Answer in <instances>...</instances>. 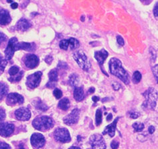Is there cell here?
Here are the masks:
<instances>
[{
	"label": "cell",
	"mask_w": 158,
	"mask_h": 149,
	"mask_svg": "<svg viewBox=\"0 0 158 149\" xmlns=\"http://www.w3.org/2000/svg\"><path fill=\"white\" fill-rule=\"evenodd\" d=\"M109 70L111 74L115 75L124 83L128 85L130 82L128 73L122 66L121 61L117 58H112L109 61Z\"/></svg>",
	"instance_id": "6da1fadb"
},
{
	"label": "cell",
	"mask_w": 158,
	"mask_h": 149,
	"mask_svg": "<svg viewBox=\"0 0 158 149\" xmlns=\"http://www.w3.org/2000/svg\"><path fill=\"white\" fill-rule=\"evenodd\" d=\"M32 125L35 129L39 131H46L53 127L54 121L48 116H42L35 117L32 121Z\"/></svg>",
	"instance_id": "7a4b0ae2"
},
{
	"label": "cell",
	"mask_w": 158,
	"mask_h": 149,
	"mask_svg": "<svg viewBox=\"0 0 158 149\" xmlns=\"http://www.w3.org/2000/svg\"><path fill=\"white\" fill-rule=\"evenodd\" d=\"M74 59L77 62L79 66L85 71H88L90 69L91 65H90V61L87 56L86 55L85 53L82 50H78V51L75 52L73 54Z\"/></svg>",
	"instance_id": "3957f363"
},
{
	"label": "cell",
	"mask_w": 158,
	"mask_h": 149,
	"mask_svg": "<svg viewBox=\"0 0 158 149\" xmlns=\"http://www.w3.org/2000/svg\"><path fill=\"white\" fill-rule=\"evenodd\" d=\"M54 136L55 140L62 143H67L71 141L70 133L66 128H56L54 132Z\"/></svg>",
	"instance_id": "277c9868"
},
{
	"label": "cell",
	"mask_w": 158,
	"mask_h": 149,
	"mask_svg": "<svg viewBox=\"0 0 158 149\" xmlns=\"http://www.w3.org/2000/svg\"><path fill=\"white\" fill-rule=\"evenodd\" d=\"M143 96L145 97V106H149L151 108H155L156 101L157 100V92L154 88H149L143 93Z\"/></svg>",
	"instance_id": "5b68a950"
},
{
	"label": "cell",
	"mask_w": 158,
	"mask_h": 149,
	"mask_svg": "<svg viewBox=\"0 0 158 149\" xmlns=\"http://www.w3.org/2000/svg\"><path fill=\"white\" fill-rule=\"evenodd\" d=\"M42 73L41 71H37L34 74H31L27 77L26 85L30 89H34L38 87L41 81V77Z\"/></svg>",
	"instance_id": "8992f818"
},
{
	"label": "cell",
	"mask_w": 158,
	"mask_h": 149,
	"mask_svg": "<svg viewBox=\"0 0 158 149\" xmlns=\"http://www.w3.org/2000/svg\"><path fill=\"white\" fill-rule=\"evenodd\" d=\"M90 144L93 149H105L106 144L102 135L95 134L90 136Z\"/></svg>",
	"instance_id": "52a82bcc"
},
{
	"label": "cell",
	"mask_w": 158,
	"mask_h": 149,
	"mask_svg": "<svg viewBox=\"0 0 158 149\" xmlns=\"http://www.w3.org/2000/svg\"><path fill=\"white\" fill-rule=\"evenodd\" d=\"M18 42V39L14 37L11 38L8 42L6 49L5 50V55L6 60H11V58L13 57L14 54L15 50H16V44Z\"/></svg>",
	"instance_id": "ba28073f"
},
{
	"label": "cell",
	"mask_w": 158,
	"mask_h": 149,
	"mask_svg": "<svg viewBox=\"0 0 158 149\" xmlns=\"http://www.w3.org/2000/svg\"><path fill=\"white\" fill-rule=\"evenodd\" d=\"M30 142L32 147L35 148H40L44 146L46 140L44 136L40 133H34L31 136Z\"/></svg>",
	"instance_id": "9c48e42d"
},
{
	"label": "cell",
	"mask_w": 158,
	"mask_h": 149,
	"mask_svg": "<svg viewBox=\"0 0 158 149\" xmlns=\"http://www.w3.org/2000/svg\"><path fill=\"white\" fill-rule=\"evenodd\" d=\"M79 115H80V110L77 108L74 109L68 116H66L63 118V121L66 125L71 126V125H73L78 122Z\"/></svg>",
	"instance_id": "30bf717a"
},
{
	"label": "cell",
	"mask_w": 158,
	"mask_h": 149,
	"mask_svg": "<svg viewBox=\"0 0 158 149\" xmlns=\"http://www.w3.org/2000/svg\"><path fill=\"white\" fill-rule=\"evenodd\" d=\"M15 126L13 124L8 122H2L0 124V136L8 137L12 134Z\"/></svg>",
	"instance_id": "8fae6325"
},
{
	"label": "cell",
	"mask_w": 158,
	"mask_h": 149,
	"mask_svg": "<svg viewBox=\"0 0 158 149\" xmlns=\"http://www.w3.org/2000/svg\"><path fill=\"white\" fill-rule=\"evenodd\" d=\"M24 101V99L20 94L17 93H11L7 95L6 103L10 105H15V104H22Z\"/></svg>",
	"instance_id": "7c38bea8"
},
{
	"label": "cell",
	"mask_w": 158,
	"mask_h": 149,
	"mask_svg": "<svg viewBox=\"0 0 158 149\" xmlns=\"http://www.w3.org/2000/svg\"><path fill=\"white\" fill-rule=\"evenodd\" d=\"M39 58L34 54H28L24 58V63L27 68L34 69L39 65Z\"/></svg>",
	"instance_id": "4fadbf2b"
},
{
	"label": "cell",
	"mask_w": 158,
	"mask_h": 149,
	"mask_svg": "<svg viewBox=\"0 0 158 149\" xmlns=\"http://www.w3.org/2000/svg\"><path fill=\"white\" fill-rule=\"evenodd\" d=\"M15 116L18 120L27 121L31 117V112L26 108H20L15 112Z\"/></svg>",
	"instance_id": "5bb4252c"
},
{
	"label": "cell",
	"mask_w": 158,
	"mask_h": 149,
	"mask_svg": "<svg viewBox=\"0 0 158 149\" xmlns=\"http://www.w3.org/2000/svg\"><path fill=\"white\" fill-rule=\"evenodd\" d=\"M118 118H119V117H117L111 124H110L108 126H106L103 132H102V134L105 135L106 134H108L110 137H113L114 136V134H115L117 124Z\"/></svg>",
	"instance_id": "9a60e30c"
},
{
	"label": "cell",
	"mask_w": 158,
	"mask_h": 149,
	"mask_svg": "<svg viewBox=\"0 0 158 149\" xmlns=\"http://www.w3.org/2000/svg\"><path fill=\"white\" fill-rule=\"evenodd\" d=\"M108 55V52L105 49H101V50H98V51H96L94 53V58H96V60L98 62V64L101 66L104 63V62L106 59Z\"/></svg>",
	"instance_id": "2e32d148"
},
{
	"label": "cell",
	"mask_w": 158,
	"mask_h": 149,
	"mask_svg": "<svg viewBox=\"0 0 158 149\" xmlns=\"http://www.w3.org/2000/svg\"><path fill=\"white\" fill-rule=\"evenodd\" d=\"M11 20V18L9 11L4 9L0 10V24L7 25L10 23Z\"/></svg>",
	"instance_id": "e0dca14e"
},
{
	"label": "cell",
	"mask_w": 158,
	"mask_h": 149,
	"mask_svg": "<svg viewBox=\"0 0 158 149\" xmlns=\"http://www.w3.org/2000/svg\"><path fill=\"white\" fill-rule=\"evenodd\" d=\"M35 49V45L34 43H28V42H18L16 44V50H24L27 51H33Z\"/></svg>",
	"instance_id": "ac0fdd59"
},
{
	"label": "cell",
	"mask_w": 158,
	"mask_h": 149,
	"mask_svg": "<svg viewBox=\"0 0 158 149\" xmlns=\"http://www.w3.org/2000/svg\"><path fill=\"white\" fill-rule=\"evenodd\" d=\"M17 28L21 31H26L31 27V23L25 18H22L17 22Z\"/></svg>",
	"instance_id": "d6986e66"
},
{
	"label": "cell",
	"mask_w": 158,
	"mask_h": 149,
	"mask_svg": "<svg viewBox=\"0 0 158 149\" xmlns=\"http://www.w3.org/2000/svg\"><path fill=\"white\" fill-rule=\"evenodd\" d=\"M74 98L77 101H81L84 99V91L82 87H76L74 90Z\"/></svg>",
	"instance_id": "ffe728a7"
},
{
	"label": "cell",
	"mask_w": 158,
	"mask_h": 149,
	"mask_svg": "<svg viewBox=\"0 0 158 149\" xmlns=\"http://www.w3.org/2000/svg\"><path fill=\"white\" fill-rule=\"evenodd\" d=\"M58 108L62 109V110H67L70 107V101L68 99V98H63L62 100H61L60 101H59L58 105Z\"/></svg>",
	"instance_id": "44dd1931"
},
{
	"label": "cell",
	"mask_w": 158,
	"mask_h": 149,
	"mask_svg": "<svg viewBox=\"0 0 158 149\" xmlns=\"http://www.w3.org/2000/svg\"><path fill=\"white\" fill-rule=\"evenodd\" d=\"M69 83L70 86L76 87L77 85L79 83V77H78V74H75V73H73L72 74H70L69 77Z\"/></svg>",
	"instance_id": "7402d4cb"
},
{
	"label": "cell",
	"mask_w": 158,
	"mask_h": 149,
	"mask_svg": "<svg viewBox=\"0 0 158 149\" xmlns=\"http://www.w3.org/2000/svg\"><path fill=\"white\" fill-rule=\"evenodd\" d=\"M34 105L35 107L37 109H39V110H41L42 112H46V110L48 109V107L47 105L42 102V101L40 100H38L34 101Z\"/></svg>",
	"instance_id": "603a6c76"
},
{
	"label": "cell",
	"mask_w": 158,
	"mask_h": 149,
	"mask_svg": "<svg viewBox=\"0 0 158 149\" xmlns=\"http://www.w3.org/2000/svg\"><path fill=\"white\" fill-rule=\"evenodd\" d=\"M8 92V86L3 82H0V100L4 97Z\"/></svg>",
	"instance_id": "cb8c5ba5"
},
{
	"label": "cell",
	"mask_w": 158,
	"mask_h": 149,
	"mask_svg": "<svg viewBox=\"0 0 158 149\" xmlns=\"http://www.w3.org/2000/svg\"><path fill=\"white\" fill-rule=\"evenodd\" d=\"M48 76H49L50 82H53V83H56V82L58 81V78L57 69H54L51 70L49 72Z\"/></svg>",
	"instance_id": "d4e9b609"
},
{
	"label": "cell",
	"mask_w": 158,
	"mask_h": 149,
	"mask_svg": "<svg viewBox=\"0 0 158 149\" xmlns=\"http://www.w3.org/2000/svg\"><path fill=\"white\" fill-rule=\"evenodd\" d=\"M69 42L70 48L71 50L76 49L79 46V42L78 40H77L76 38H70L69 40Z\"/></svg>",
	"instance_id": "484cf974"
},
{
	"label": "cell",
	"mask_w": 158,
	"mask_h": 149,
	"mask_svg": "<svg viewBox=\"0 0 158 149\" xmlns=\"http://www.w3.org/2000/svg\"><path fill=\"white\" fill-rule=\"evenodd\" d=\"M141 79V74L139 71H138V70H137V71H135L133 74V77H132V80H133V82L135 84H137L139 83Z\"/></svg>",
	"instance_id": "4316f807"
},
{
	"label": "cell",
	"mask_w": 158,
	"mask_h": 149,
	"mask_svg": "<svg viewBox=\"0 0 158 149\" xmlns=\"http://www.w3.org/2000/svg\"><path fill=\"white\" fill-rule=\"evenodd\" d=\"M23 75V71H21V72H19V73H18L17 74H15V76L9 78V81H11V82L19 81L22 79Z\"/></svg>",
	"instance_id": "83f0119b"
},
{
	"label": "cell",
	"mask_w": 158,
	"mask_h": 149,
	"mask_svg": "<svg viewBox=\"0 0 158 149\" xmlns=\"http://www.w3.org/2000/svg\"><path fill=\"white\" fill-rule=\"evenodd\" d=\"M132 126L134 129V130L137 132H141L143 130L144 128V124L143 123H139V122H135L134 123Z\"/></svg>",
	"instance_id": "f1b7e54d"
},
{
	"label": "cell",
	"mask_w": 158,
	"mask_h": 149,
	"mask_svg": "<svg viewBox=\"0 0 158 149\" xmlns=\"http://www.w3.org/2000/svg\"><path fill=\"white\" fill-rule=\"evenodd\" d=\"M102 122V112L100 109H98L96 112V125L99 126Z\"/></svg>",
	"instance_id": "f546056e"
},
{
	"label": "cell",
	"mask_w": 158,
	"mask_h": 149,
	"mask_svg": "<svg viewBox=\"0 0 158 149\" xmlns=\"http://www.w3.org/2000/svg\"><path fill=\"white\" fill-rule=\"evenodd\" d=\"M59 46L60 48L62 50H66L68 49L69 46V40H62L60 41V44H59Z\"/></svg>",
	"instance_id": "4dcf8cb0"
},
{
	"label": "cell",
	"mask_w": 158,
	"mask_h": 149,
	"mask_svg": "<svg viewBox=\"0 0 158 149\" xmlns=\"http://www.w3.org/2000/svg\"><path fill=\"white\" fill-rule=\"evenodd\" d=\"M19 67L17 66H13L9 70V74L11 77L15 76V74H17L19 73Z\"/></svg>",
	"instance_id": "1f68e13d"
},
{
	"label": "cell",
	"mask_w": 158,
	"mask_h": 149,
	"mask_svg": "<svg viewBox=\"0 0 158 149\" xmlns=\"http://www.w3.org/2000/svg\"><path fill=\"white\" fill-rule=\"evenodd\" d=\"M53 94L54 97L56 98V99H60V98L62 97V92L60 89H59L58 88H56L53 92Z\"/></svg>",
	"instance_id": "d6a6232c"
},
{
	"label": "cell",
	"mask_w": 158,
	"mask_h": 149,
	"mask_svg": "<svg viewBox=\"0 0 158 149\" xmlns=\"http://www.w3.org/2000/svg\"><path fill=\"white\" fill-rule=\"evenodd\" d=\"M129 117H131V118L136 119L137 117H139V116H140V113L139 112H138L137 111L131 110L129 112Z\"/></svg>",
	"instance_id": "836d02e7"
},
{
	"label": "cell",
	"mask_w": 158,
	"mask_h": 149,
	"mask_svg": "<svg viewBox=\"0 0 158 149\" xmlns=\"http://www.w3.org/2000/svg\"><path fill=\"white\" fill-rule=\"evenodd\" d=\"M7 65V62L6 60L3 59L2 61H0V74H2L3 72L4 71L5 67Z\"/></svg>",
	"instance_id": "e575fe53"
},
{
	"label": "cell",
	"mask_w": 158,
	"mask_h": 149,
	"mask_svg": "<svg viewBox=\"0 0 158 149\" xmlns=\"http://www.w3.org/2000/svg\"><path fill=\"white\" fill-rule=\"evenodd\" d=\"M6 112L3 108L0 107V121H3L6 118Z\"/></svg>",
	"instance_id": "d590c367"
},
{
	"label": "cell",
	"mask_w": 158,
	"mask_h": 149,
	"mask_svg": "<svg viewBox=\"0 0 158 149\" xmlns=\"http://www.w3.org/2000/svg\"><path fill=\"white\" fill-rule=\"evenodd\" d=\"M58 67L60 68V69H68V65H67L66 62H62V61H60L58 65Z\"/></svg>",
	"instance_id": "8d00e7d4"
},
{
	"label": "cell",
	"mask_w": 158,
	"mask_h": 149,
	"mask_svg": "<svg viewBox=\"0 0 158 149\" xmlns=\"http://www.w3.org/2000/svg\"><path fill=\"white\" fill-rule=\"evenodd\" d=\"M0 149H11V147L8 144L4 142H0Z\"/></svg>",
	"instance_id": "74e56055"
},
{
	"label": "cell",
	"mask_w": 158,
	"mask_h": 149,
	"mask_svg": "<svg viewBox=\"0 0 158 149\" xmlns=\"http://www.w3.org/2000/svg\"><path fill=\"white\" fill-rule=\"evenodd\" d=\"M118 146H119V143L117 140H113L112 141L111 144H110V147L113 149H117Z\"/></svg>",
	"instance_id": "f35d334b"
},
{
	"label": "cell",
	"mask_w": 158,
	"mask_h": 149,
	"mask_svg": "<svg viewBox=\"0 0 158 149\" xmlns=\"http://www.w3.org/2000/svg\"><path fill=\"white\" fill-rule=\"evenodd\" d=\"M117 41L118 42V44L121 45V46H124L125 45V41L123 40V38H122L121 36H117Z\"/></svg>",
	"instance_id": "ab89813d"
},
{
	"label": "cell",
	"mask_w": 158,
	"mask_h": 149,
	"mask_svg": "<svg viewBox=\"0 0 158 149\" xmlns=\"http://www.w3.org/2000/svg\"><path fill=\"white\" fill-rule=\"evenodd\" d=\"M112 86H113V88L114 89V90H115V91H118V90L121 88V85L117 81L113 82L112 84Z\"/></svg>",
	"instance_id": "60d3db41"
},
{
	"label": "cell",
	"mask_w": 158,
	"mask_h": 149,
	"mask_svg": "<svg viewBox=\"0 0 158 149\" xmlns=\"http://www.w3.org/2000/svg\"><path fill=\"white\" fill-rule=\"evenodd\" d=\"M152 71L153 73V74H154V77H155L156 79L157 82V64L155 66H154V67L152 68Z\"/></svg>",
	"instance_id": "b9f144b4"
},
{
	"label": "cell",
	"mask_w": 158,
	"mask_h": 149,
	"mask_svg": "<svg viewBox=\"0 0 158 149\" xmlns=\"http://www.w3.org/2000/svg\"><path fill=\"white\" fill-rule=\"evenodd\" d=\"M6 39H7V36L6 35L2 32H0V45H1L3 42H4Z\"/></svg>",
	"instance_id": "7bdbcfd3"
},
{
	"label": "cell",
	"mask_w": 158,
	"mask_h": 149,
	"mask_svg": "<svg viewBox=\"0 0 158 149\" xmlns=\"http://www.w3.org/2000/svg\"><path fill=\"white\" fill-rule=\"evenodd\" d=\"M52 60H53L52 57V56H50V55L47 56V57H46V58H45V61H46L48 64H51V62H52Z\"/></svg>",
	"instance_id": "ee69618b"
},
{
	"label": "cell",
	"mask_w": 158,
	"mask_h": 149,
	"mask_svg": "<svg viewBox=\"0 0 158 149\" xmlns=\"http://www.w3.org/2000/svg\"><path fill=\"white\" fill-rule=\"evenodd\" d=\"M56 86V83H53V82H49L46 84V87L48 88H54Z\"/></svg>",
	"instance_id": "f6af8a7d"
},
{
	"label": "cell",
	"mask_w": 158,
	"mask_h": 149,
	"mask_svg": "<svg viewBox=\"0 0 158 149\" xmlns=\"http://www.w3.org/2000/svg\"><path fill=\"white\" fill-rule=\"evenodd\" d=\"M153 14H154V16H155L156 18L158 16V12H157V4H156L155 7H154V9H153Z\"/></svg>",
	"instance_id": "bcb514c9"
},
{
	"label": "cell",
	"mask_w": 158,
	"mask_h": 149,
	"mask_svg": "<svg viewBox=\"0 0 158 149\" xmlns=\"http://www.w3.org/2000/svg\"><path fill=\"white\" fill-rule=\"evenodd\" d=\"M155 127L154 126H150L149 127V128H148V131H149V132L150 133V134H153V133L155 132Z\"/></svg>",
	"instance_id": "7dc6e473"
},
{
	"label": "cell",
	"mask_w": 158,
	"mask_h": 149,
	"mask_svg": "<svg viewBox=\"0 0 158 149\" xmlns=\"http://www.w3.org/2000/svg\"><path fill=\"white\" fill-rule=\"evenodd\" d=\"M18 7V3L14 2V3H11V8H12V9H14V10L16 9Z\"/></svg>",
	"instance_id": "c3c4849f"
},
{
	"label": "cell",
	"mask_w": 158,
	"mask_h": 149,
	"mask_svg": "<svg viewBox=\"0 0 158 149\" xmlns=\"http://www.w3.org/2000/svg\"><path fill=\"white\" fill-rule=\"evenodd\" d=\"M92 100L94 103H96V102H97L98 100H99V97H97V96H93V98H92Z\"/></svg>",
	"instance_id": "681fc988"
},
{
	"label": "cell",
	"mask_w": 158,
	"mask_h": 149,
	"mask_svg": "<svg viewBox=\"0 0 158 149\" xmlns=\"http://www.w3.org/2000/svg\"><path fill=\"white\" fill-rule=\"evenodd\" d=\"M112 118H113L112 114H111V113H109V114L107 116V117H106V120L110 121V120H112Z\"/></svg>",
	"instance_id": "f907efd6"
},
{
	"label": "cell",
	"mask_w": 158,
	"mask_h": 149,
	"mask_svg": "<svg viewBox=\"0 0 158 149\" xmlns=\"http://www.w3.org/2000/svg\"><path fill=\"white\" fill-rule=\"evenodd\" d=\"M89 92L90 93H93L94 92V87H90L89 89Z\"/></svg>",
	"instance_id": "816d5d0a"
},
{
	"label": "cell",
	"mask_w": 158,
	"mask_h": 149,
	"mask_svg": "<svg viewBox=\"0 0 158 149\" xmlns=\"http://www.w3.org/2000/svg\"><path fill=\"white\" fill-rule=\"evenodd\" d=\"M19 149H25V148H24V147H23V145L22 144H19Z\"/></svg>",
	"instance_id": "f5cc1de1"
},
{
	"label": "cell",
	"mask_w": 158,
	"mask_h": 149,
	"mask_svg": "<svg viewBox=\"0 0 158 149\" xmlns=\"http://www.w3.org/2000/svg\"><path fill=\"white\" fill-rule=\"evenodd\" d=\"M69 149H81V148L79 147H72L69 148Z\"/></svg>",
	"instance_id": "db71d44e"
},
{
	"label": "cell",
	"mask_w": 158,
	"mask_h": 149,
	"mask_svg": "<svg viewBox=\"0 0 158 149\" xmlns=\"http://www.w3.org/2000/svg\"><path fill=\"white\" fill-rule=\"evenodd\" d=\"M3 59H2V54H0V61H2Z\"/></svg>",
	"instance_id": "11a10c76"
},
{
	"label": "cell",
	"mask_w": 158,
	"mask_h": 149,
	"mask_svg": "<svg viewBox=\"0 0 158 149\" xmlns=\"http://www.w3.org/2000/svg\"><path fill=\"white\" fill-rule=\"evenodd\" d=\"M7 2L8 3H12L13 2V1H10V0H8V1H7Z\"/></svg>",
	"instance_id": "9f6ffc18"
}]
</instances>
